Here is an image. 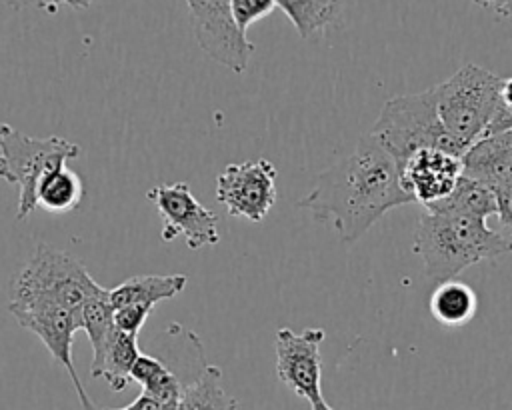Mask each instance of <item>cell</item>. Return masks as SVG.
I'll return each mask as SVG.
<instances>
[{
    "label": "cell",
    "instance_id": "1",
    "mask_svg": "<svg viewBox=\"0 0 512 410\" xmlns=\"http://www.w3.org/2000/svg\"><path fill=\"white\" fill-rule=\"evenodd\" d=\"M412 202L394 160L364 134L348 156L318 174L298 208L308 210L316 222L330 224L340 242L354 244L390 208Z\"/></svg>",
    "mask_w": 512,
    "mask_h": 410
},
{
    "label": "cell",
    "instance_id": "2",
    "mask_svg": "<svg viewBox=\"0 0 512 410\" xmlns=\"http://www.w3.org/2000/svg\"><path fill=\"white\" fill-rule=\"evenodd\" d=\"M414 254L432 284L454 280L482 260L512 256V244L488 228L486 218L450 212H424L414 232Z\"/></svg>",
    "mask_w": 512,
    "mask_h": 410
},
{
    "label": "cell",
    "instance_id": "3",
    "mask_svg": "<svg viewBox=\"0 0 512 410\" xmlns=\"http://www.w3.org/2000/svg\"><path fill=\"white\" fill-rule=\"evenodd\" d=\"M368 134L394 160L398 170L422 148H436L458 158L466 152L440 122L430 88L386 100Z\"/></svg>",
    "mask_w": 512,
    "mask_h": 410
},
{
    "label": "cell",
    "instance_id": "4",
    "mask_svg": "<svg viewBox=\"0 0 512 410\" xmlns=\"http://www.w3.org/2000/svg\"><path fill=\"white\" fill-rule=\"evenodd\" d=\"M104 290L76 256L40 242L32 258L10 280L8 308L60 304L80 312L90 298Z\"/></svg>",
    "mask_w": 512,
    "mask_h": 410
},
{
    "label": "cell",
    "instance_id": "5",
    "mask_svg": "<svg viewBox=\"0 0 512 410\" xmlns=\"http://www.w3.org/2000/svg\"><path fill=\"white\" fill-rule=\"evenodd\" d=\"M500 82L502 78L490 70L466 64L448 80L430 88L440 122L466 150L482 138L492 122L500 104Z\"/></svg>",
    "mask_w": 512,
    "mask_h": 410
},
{
    "label": "cell",
    "instance_id": "6",
    "mask_svg": "<svg viewBox=\"0 0 512 410\" xmlns=\"http://www.w3.org/2000/svg\"><path fill=\"white\" fill-rule=\"evenodd\" d=\"M82 148L62 136L34 138L8 122H0V178L18 188L16 220H26L36 208L40 180L66 160L78 158Z\"/></svg>",
    "mask_w": 512,
    "mask_h": 410
},
{
    "label": "cell",
    "instance_id": "7",
    "mask_svg": "<svg viewBox=\"0 0 512 410\" xmlns=\"http://www.w3.org/2000/svg\"><path fill=\"white\" fill-rule=\"evenodd\" d=\"M148 200L154 202L162 218V240L172 242L184 236L190 250L214 246L220 240L218 218L192 194L186 182L158 184L148 190Z\"/></svg>",
    "mask_w": 512,
    "mask_h": 410
},
{
    "label": "cell",
    "instance_id": "8",
    "mask_svg": "<svg viewBox=\"0 0 512 410\" xmlns=\"http://www.w3.org/2000/svg\"><path fill=\"white\" fill-rule=\"evenodd\" d=\"M276 174L266 158L228 164L216 178V200L230 216L260 222L278 200Z\"/></svg>",
    "mask_w": 512,
    "mask_h": 410
},
{
    "label": "cell",
    "instance_id": "9",
    "mask_svg": "<svg viewBox=\"0 0 512 410\" xmlns=\"http://www.w3.org/2000/svg\"><path fill=\"white\" fill-rule=\"evenodd\" d=\"M194 38L202 52L218 64L242 74L248 68L254 44L236 26L228 0H186Z\"/></svg>",
    "mask_w": 512,
    "mask_h": 410
},
{
    "label": "cell",
    "instance_id": "10",
    "mask_svg": "<svg viewBox=\"0 0 512 410\" xmlns=\"http://www.w3.org/2000/svg\"><path fill=\"white\" fill-rule=\"evenodd\" d=\"M8 312L16 322L36 334L48 348L52 358L68 372L82 410H98L90 400L72 358L74 334L80 330V312L60 304H32V306H10Z\"/></svg>",
    "mask_w": 512,
    "mask_h": 410
},
{
    "label": "cell",
    "instance_id": "11",
    "mask_svg": "<svg viewBox=\"0 0 512 410\" xmlns=\"http://www.w3.org/2000/svg\"><path fill=\"white\" fill-rule=\"evenodd\" d=\"M324 336L322 328H306L298 334L290 328L276 332V374L284 386L308 402L322 398L320 344Z\"/></svg>",
    "mask_w": 512,
    "mask_h": 410
},
{
    "label": "cell",
    "instance_id": "12",
    "mask_svg": "<svg viewBox=\"0 0 512 410\" xmlns=\"http://www.w3.org/2000/svg\"><path fill=\"white\" fill-rule=\"evenodd\" d=\"M400 172L402 188L422 206L446 198L462 176V160L436 148L414 152Z\"/></svg>",
    "mask_w": 512,
    "mask_h": 410
},
{
    "label": "cell",
    "instance_id": "13",
    "mask_svg": "<svg viewBox=\"0 0 512 410\" xmlns=\"http://www.w3.org/2000/svg\"><path fill=\"white\" fill-rule=\"evenodd\" d=\"M462 174L494 190L512 182V130L478 138L462 154Z\"/></svg>",
    "mask_w": 512,
    "mask_h": 410
},
{
    "label": "cell",
    "instance_id": "14",
    "mask_svg": "<svg viewBox=\"0 0 512 410\" xmlns=\"http://www.w3.org/2000/svg\"><path fill=\"white\" fill-rule=\"evenodd\" d=\"M186 282L188 278L184 274L132 276L108 290V300L114 310L128 304H146L154 308V304L180 294L186 288Z\"/></svg>",
    "mask_w": 512,
    "mask_h": 410
},
{
    "label": "cell",
    "instance_id": "15",
    "mask_svg": "<svg viewBox=\"0 0 512 410\" xmlns=\"http://www.w3.org/2000/svg\"><path fill=\"white\" fill-rule=\"evenodd\" d=\"M276 6L304 40L322 36L340 22L344 12V0H276Z\"/></svg>",
    "mask_w": 512,
    "mask_h": 410
},
{
    "label": "cell",
    "instance_id": "16",
    "mask_svg": "<svg viewBox=\"0 0 512 410\" xmlns=\"http://www.w3.org/2000/svg\"><path fill=\"white\" fill-rule=\"evenodd\" d=\"M138 356L140 348L136 336L116 330L104 354L96 362H90V376L104 378L110 390L122 392L130 380V370Z\"/></svg>",
    "mask_w": 512,
    "mask_h": 410
},
{
    "label": "cell",
    "instance_id": "17",
    "mask_svg": "<svg viewBox=\"0 0 512 410\" xmlns=\"http://www.w3.org/2000/svg\"><path fill=\"white\" fill-rule=\"evenodd\" d=\"M478 308V300L474 290L454 278L436 284L432 296H430V312L442 326L456 328L468 324Z\"/></svg>",
    "mask_w": 512,
    "mask_h": 410
},
{
    "label": "cell",
    "instance_id": "18",
    "mask_svg": "<svg viewBox=\"0 0 512 410\" xmlns=\"http://www.w3.org/2000/svg\"><path fill=\"white\" fill-rule=\"evenodd\" d=\"M424 208L426 212H450L488 218L496 214V190L462 174L446 198Z\"/></svg>",
    "mask_w": 512,
    "mask_h": 410
},
{
    "label": "cell",
    "instance_id": "19",
    "mask_svg": "<svg viewBox=\"0 0 512 410\" xmlns=\"http://www.w3.org/2000/svg\"><path fill=\"white\" fill-rule=\"evenodd\" d=\"M130 380L138 382L142 386V392L152 396L166 410H178L182 384L178 376L156 356L140 352L130 370Z\"/></svg>",
    "mask_w": 512,
    "mask_h": 410
},
{
    "label": "cell",
    "instance_id": "20",
    "mask_svg": "<svg viewBox=\"0 0 512 410\" xmlns=\"http://www.w3.org/2000/svg\"><path fill=\"white\" fill-rule=\"evenodd\" d=\"M178 410H238V400L222 386V370L204 366L202 372L182 386Z\"/></svg>",
    "mask_w": 512,
    "mask_h": 410
},
{
    "label": "cell",
    "instance_id": "21",
    "mask_svg": "<svg viewBox=\"0 0 512 410\" xmlns=\"http://www.w3.org/2000/svg\"><path fill=\"white\" fill-rule=\"evenodd\" d=\"M82 196H84V184L74 170L66 168V164L48 172L40 180L36 190L38 206H42L52 214L72 212L82 202Z\"/></svg>",
    "mask_w": 512,
    "mask_h": 410
},
{
    "label": "cell",
    "instance_id": "22",
    "mask_svg": "<svg viewBox=\"0 0 512 410\" xmlns=\"http://www.w3.org/2000/svg\"><path fill=\"white\" fill-rule=\"evenodd\" d=\"M80 330L86 332L88 340H90V346H92V362H96L108 342L112 340L114 332H116V326H114V308L108 300V288L90 298L82 310H80Z\"/></svg>",
    "mask_w": 512,
    "mask_h": 410
},
{
    "label": "cell",
    "instance_id": "23",
    "mask_svg": "<svg viewBox=\"0 0 512 410\" xmlns=\"http://www.w3.org/2000/svg\"><path fill=\"white\" fill-rule=\"evenodd\" d=\"M228 2H230L232 18L244 34L248 26L266 18L276 8V0H228Z\"/></svg>",
    "mask_w": 512,
    "mask_h": 410
},
{
    "label": "cell",
    "instance_id": "24",
    "mask_svg": "<svg viewBox=\"0 0 512 410\" xmlns=\"http://www.w3.org/2000/svg\"><path fill=\"white\" fill-rule=\"evenodd\" d=\"M150 312H152V306H146V304H128V306L116 308L114 310V326H116V330H120L124 334L138 336V332L144 326V322L148 320Z\"/></svg>",
    "mask_w": 512,
    "mask_h": 410
},
{
    "label": "cell",
    "instance_id": "25",
    "mask_svg": "<svg viewBox=\"0 0 512 410\" xmlns=\"http://www.w3.org/2000/svg\"><path fill=\"white\" fill-rule=\"evenodd\" d=\"M496 216L502 236L512 244V182L496 190Z\"/></svg>",
    "mask_w": 512,
    "mask_h": 410
},
{
    "label": "cell",
    "instance_id": "26",
    "mask_svg": "<svg viewBox=\"0 0 512 410\" xmlns=\"http://www.w3.org/2000/svg\"><path fill=\"white\" fill-rule=\"evenodd\" d=\"M98 0H40V8L48 10V12H56L62 6L74 8V10H84L88 6H92Z\"/></svg>",
    "mask_w": 512,
    "mask_h": 410
},
{
    "label": "cell",
    "instance_id": "27",
    "mask_svg": "<svg viewBox=\"0 0 512 410\" xmlns=\"http://www.w3.org/2000/svg\"><path fill=\"white\" fill-rule=\"evenodd\" d=\"M492 10L498 14V16H512V0H496Z\"/></svg>",
    "mask_w": 512,
    "mask_h": 410
},
{
    "label": "cell",
    "instance_id": "28",
    "mask_svg": "<svg viewBox=\"0 0 512 410\" xmlns=\"http://www.w3.org/2000/svg\"><path fill=\"white\" fill-rule=\"evenodd\" d=\"M0 2H4L6 6L16 8V10L28 8V6H40V0H0Z\"/></svg>",
    "mask_w": 512,
    "mask_h": 410
},
{
    "label": "cell",
    "instance_id": "29",
    "mask_svg": "<svg viewBox=\"0 0 512 410\" xmlns=\"http://www.w3.org/2000/svg\"><path fill=\"white\" fill-rule=\"evenodd\" d=\"M310 410H334L330 404H326L324 398H318L314 402H310Z\"/></svg>",
    "mask_w": 512,
    "mask_h": 410
},
{
    "label": "cell",
    "instance_id": "30",
    "mask_svg": "<svg viewBox=\"0 0 512 410\" xmlns=\"http://www.w3.org/2000/svg\"><path fill=\"white\" fill-rule=\"evenodd\" d=\"M474 4H478L480 8H488V10H492V6H494V2L496 0H472Z\"/></svg>",
    "mask_w": 512,
    "mask_h": 410
},
{
    "label": "cell",
    "instance_id": "31",
    "mask_svg": "<svg viewBox=\"0 0 512 410\" xmlns=\"http://www.w3.org/2000/svg\"><path fill=\"white\" fill-rule=\"evenodd\" d=\"M114 410H134V408H132V404H128V406H124V408H114Z\"/></svg>",
    "mask_w": 512,
    "mask_h": 410
}]
</instances>
